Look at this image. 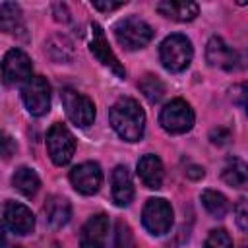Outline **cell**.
I'll use <instances>...</instances> for the list:
<instances>
[{
  "instance_id": "cell-1",
  "label": "cell",
  "mask_w": 248,
  "mask_h": 248,
  "mask_svg": "<svg viewBox=\"0 0 248 248\" xmlns=\"http://www.w3.org/2000/svg\"><path fill=\"white\" fill-rule=\"evenodd\" d=\"M110 124L114 128V132L126 140V141H138L143 136L145 130V112L143 108L138 105V101L130 99V97H122L118 99L108 112Z\"/></svg>"
},
{
  "instance_id": "cell-2",
  "label": "cell",
  "mask_w": 248,
  "mask_h": 248,
  "mask_svg": "<svg viewBox=\"0 0 248 248\" xmlns=\"http://www.w3.org/2000/svg\"><path fill=\"white\" fill-rule=\"evenodd\" d=\"M192 43L186 35H170L161 43L159 48V56H161V64L169 70V72H182L190 66L192 62Z\"/></svg>"
},
{
  "instance_id": "cell-3",
  "label": "cell",
  "mask_w": 248,
  "mask_h": 248,
  "mask_svg": "<svg viewBox=\"0 0 248 248\" xmlns=\"http://www.w3.org/2000/svg\"><path fill=\"white\" fill-rule=\"evenodd\" d=\"M114 35L124 48L138 50V48H143L153 39V29L140 17H126L116 23Z\"/></svg>"
},
{
  "instance_id": "cell-4",
  "label": "cell",
  "mask_w": 248,
  "mask_h": 248,
  "mask_svg": "<svg viewBox=\"0 0 248 248\" xmlns=\"http://www.w3.org/2000/svg\"><path fill=\"white\" fill-rule=\"evenodd\" d=\"M159 122L169 134H184L194 126V110L186 101L174 99L163 107Z\"/></svg>"
},
{
  "instance_id": "cell-5",
  "label": "cell",
  "mask_w": 248,
  "mask_h": 248,
  "mask_svg": "<svg viewBox=\"0 0 248 248\" xmlns=\"http://www.w3.org/2000/svg\"><path fill=\"white\" fill-rule=\"evenodd\" d=\"M21 97L33 116H43L50 108V85L43 76H31L23 83Z\"/></svg>"
},
{
  "instance_id": "cell-6",
  "label": "cell",
  "mask_w": 248,
  "mask_h": 248,
  "mask_svg": "<svg viewBox=\"0 0 248 248\" xmlns=\"http://www.w3.org/2000/svg\"><path fill=\"white\" fill-rule=\"evenodd\" d=\"M46 147H48V155L54 161V165L62 167V165L70 163V159L74 157L76 141H74L72 132L64 124L56 122L50 126V130L46 134Z\"/></svg>"
},
{
  "instance_id": "cell-7",
  "label": "cell",
  "mask_w": 248,
  "mask_h": 248,
  "mask_svg": "<svg viewBox=\"0 0 248 248\" xmlns=\"http://www.w3.org/2000/svg\"><path fill=\"white\" fill-rule=\"evenodd\" d=\"M141 221H143V227L155 236L169 232V229L172 225V207H170V203L163 198L147 200V203L143 207V213H141Z\"/></svg>"
},
{
  "instance_id": "cell-8",
  "label": "cell",
  "mask_w": 248,
  "mask_h": 248,
  "mask_svg": "<svg viewBox=\"0 0 248 248\" xmlns=\"http://www.w3.org/2000/svg\"><path fill=\"white\" fill-rule=\"evenodd\" d=\"M60 99H62V105H64V110L68 114V118L76 124V126H89L93 124L95 120V105L89 97L74 91V89H64L60 93Z\"/></svg>"
},
{
  "instance_id": "cell-9",
  "label": "cell",
  "mask_w": 248,
  "mask_h": 248,
  "mask_svg": "<svg viewBox=\"0 0 248 248\" xmlns=\"http://www.w3.org/2000/svg\"><path fill=\"white\" fill-rule=\"evenodd\" d=\"M0 74H2V81L6 85H16V83L27 81L31 78V60H29V56L19 48L8 50L4 60H2Z\"/></svg>"
},
{
  "instance_id": "cell-10",
  "label": "cell",
  "mask_w": 248,
  "mask_h": 248,
  "mask_svg": "<svg viewBox=\"0 0 248 248\" xmlns=\"http://www.w3.org/2000/svg\"><path fill=\"white\" fill-rule=\"evenodd\" d=\"M70 180H72V186L79 194L91 196V194L99 192L101 182H103V172H101V167L97 163L87 161V163H81V165L72 169Z\"/></svg>"
},
{
  "instance_id": "cell-11",
  "label": "cell",
  "mask_w": 248,
  "mask_h": 248,
  "mask_svg": "<svg viewBox=\"0 0 248 248\" xmlns=\"http://www.w3.org/2000/svg\"><path fill=\"white\" fill-rule=\"evenodd\" d=\"M91 31H93V39H91L89 48H91L93 56H95L103 66H107L108 70H112L118 78H126V70H124V66L118 62V58L114 56V52L110 50L108 41H107V37H105V31L101 29V25H99V23H93V25H91Z\"/></svg>"
},
{
  "instance_id": "cell-12",
  "label": "cell",
  "mask_w": 248,
  "mask_h": 248,
  "mask_svg": "<svg viewBox=\"0 0 248 248\" xmlns=\"http://www.w3.org/2000/svg\"><path fill=\"white\" fill-rule=\"evenodd\" d=\"M108 236V217L105 213H97L87 219L81 229L79 248H105Z\"/></svg>"
},
{
  "instance_id": "cell-13",
  "label": "cell",
  "mask_w": 248,
  "mask_h": 248,
  "mask_svg": "<svg viewBox=\"0 0 248 248\" xmlns=\"http://www.w3.org/2000/svg\"><path fill=\"white\" fill-rule=\"evenodd\" d=\"M205 58L211 66L221 68V70H236L238 68V54L229 46L221 37H211L207 46H205Z\"/></svg>"
},
{
  "instance_id": "cell-14",
  "label": "cell",
  "mask_w": 248,
  "mask_h": 248,
  "mask_svg": "<svg viewBox=\"0 0 248 248\" xmlns=\"http://www.w3.org/2000/svg\"><path fill=\"white\" fill-rule=\"evenodd\" d=\"M4 219L10 231H14L16 234H29L35 227V217L31 209L17 202H8L4 205Z\"/></svg>"
},
{
  "instance_id": "cell-15",
  "label": "cell",
  "mask_w": 248,
  "mask_h": 248,
  "mask_svg": "<svg viewBox=\"0 0 248 248\" xmlns=\"http://www.w3.org/2000/svg\"><path fill=\"white\" fill-rule=\"evenodd\" d=\"M110 184H112V202L118 207H126L134 198V184H132V176L124 165H118L112 170Z\"/></svg>"
},
{
  "instance_id": "cell-16",
  "label": "cell",
  "mask_w": 248,
  "mask_h": 248,
  "mask_svg": "<svg viewBox=\"0 0 248 248\" xmlns=\"http://www.w3.org/2000/svg\"><path fill=\"white\" fill-rule=\"evenodd\" d=\"M198 4L190 0H163L157 4V12L174 21H192L198 16Z\"/></svg>"
},
{
  "instance_id": "cell-17",
  "label": "cell",
  "mask_w": 248,
  "mask_h": 248,
  "mask_svg": "<svg viewBox=\"0 0 248 248\" xmlns=\"http://www.w3.org/2000/svg\"><path fill=\"white\" fill-rule=\"evenodd\" d=\"M138 174L143 182L145 188H151V190H157L161 188L163 184V163L157 155H143L140 161H138Z\"/></svg>"
},
{
  "instance_id": "cell-18",
  "label": "cell",
  "mask_w": 248,
  "mask_h": 248,
  "mask_svg": "<svg viewBox=\"0 0 248 248\" xmlns=\"http://www.w3.org/2000/svg\"><path fill=\"white\" fill-rule=\"evenodd\" d=\"M0 31L8 35H19L25 37V23L21 8L14 2H6L0 6Z\"/></svg>"
},
{
  "instance_id": "cell-19",
  "label": "cell",
  "mask_w": 248,
  "mask_h": 248,
  "mask_svg": "<svg viewBox=\"0 0 248 248\" xmlns=\"http://www.w3.org/2000/svg\"><path fill=\"white\" fill-rule=\"evenodd\" d=\"M45 213H46V221L50 227L54 229H60L64 227L68 221H70V215H72V207H70V202L62 196H50L45 203Z\"/></svg>"
},
{
  "instance_id": "cell-20",
  "label": "cell",
  "mask_w": 248,
  "mask_h": 248,
  "mask_svg": "<svg viewBox=\"0 0 248 248\" xmlns=\"http://www.w3.org/2000/svg\"><path fill=\"white\" fill-rule=\"evenodd\" d=\"M45 50L54 62H70L74 58V43L66 35H60V33L52 35L46 41Z\"/></svg>"
},
{
  "instance_id": "cell-21",
  "label": "cell",
  "mask_w": 248,
  "mask_h": 248,
  "mask_svg": "<svg viewBox=\"0 0 248 248\" xmlns=\"http://www.w3.org/2000/svg\"><path fill=\"white\" fill-rule=\"evenodd\" d=\"M12 184H14V188L19 194H23V196H35L37 190H39V186H41V180H39V176H37V172L33 169L19 167L14 172V176H12Z\"/></svg>"
},
{
  "instance_id": "cell-22",
  "label": "cell",
  "mask_w": 248,
  "mask_h": 248,
  "mask_svg": "<svg viewBox=\"0 0 248 248\" xmlns=\"http://www.w3.org/2000/svg\"><path fill=\"white\" fill-rule=\"evenodd\" d=\"M223 180L234 188H242L246 186V180H248V170H246V163L242 159H229L225 169H223Z\"/></svg>"
},
{
  "instance_id": "cell-23",
  "label": "cell",
  "mask_w": 248,
  "mask_h": 248,
  "mask_svg": "<svg viewBox=\"0 0 248 248\" xmlns=\"http://www.w3.org/2000/svg\"><path fill=\"white\" fill-rule=\"evenodd\" d=\"M202 203L203 207L213 215V217H223L229 211V202L227 198L217 192V190H203L202 194Z\"/></svg>"
},
{
  "instance_id": "cell-24",
  "label": "cell",
  "mask_w": 248,
  "mask_h": 248,
  "mask_svg": "<svg viewBox=\"0 0 248 248\" xmlns=\"http://www.w3.org/2000/svg\"><path fill=\"white\" fill-rule=\"evenodd\" d=\"M140 91L145 95V99H147L149 103H157V101H161L163 95H165V85H163V81H161L157 76L145 74V76L140 79Z\"/></svg>"
},
{
  "instance_id": "cell-25",
  "label": "cell",
  "mask_w": 248,
  "mask_h": 248,
  "mask_svg": "<svg viewBox=\"0 0 248 248\" xmlns=\"http://www.w3.org/2000/svg\"><path fill=\"white\" fill-rule=\"evenodd\" d=\"M112 248H136L134 234H132L130 227H128L126 223H122V221L116 223V232H114Z\"/></svg>"
},
{
  "instance_id": "cell-26",
  "label": "cell",
  "mask_w": 248,
  "mask_h": 248,
  "mask_svg": "<svg viewBox=\"0 0 248 248\" xmlns=\"http://www.w3.org/2000/svg\"><path fill=\"white\" fill-rule=\"evenodd\" d=\"M205 248H232V240L225 229H213L205 238Z\"/></svg>"
},
{
  "instance_id": "cell-27",
  "label": "cell",
  "mask_w": 248,
  "mask_h": 248,
  "mask_svg": "<svg viewBox=\"0 0 248 248\" xmlns=\"http://www.w3.org/2000/svg\"><path fill=\"white\" fill-rule=\"evenodd\" d=\"M16 153V141L10 134L0 132V157L2 159H10Z\"/></svg>"
},
{
  "instance_id": "cell-28",
  "label": "cell",
  "mask_w": 248,
  "mask_h": 248,
  "mask_svg": "<svg viewBox=\"0 0 248 248\" xmlns=\"http://www.w3.org/2000/svg\"><path fill=\"white\" fill-rule=\"evenodd\" d=\"M234 213H236V223L242 231L248 229V209H246V200H238L236 207H234Z\"/></svg>"
},
{
  "instance_id": "cell-29",
  "label": "cell",
  "mask_w": 248,
  "mask_h": 248,
  "mask_svg": "<svg viewBox=\"0 0 248 248\" xmlns=\"http://www.w3.org/2000/svg\"><path fill=\"white\" fill-rule=\"evenodd\" d=\"M126 2H103V0H95L93 2V8L101 10V12H112V10H118L122 8Z\"/></svg>"
},
{
  "instance_id": "cell-30",
  "label": "cell",
  "mask_w": 248,
  "mask_h": 248,
  "mask_svg": "<svg viewBox=\"0 0 248 248\" xmlns=\"http://www.w3.org/2000/svg\"><path fill=\"white\" fill-rule=\"evenodd\" d=\"M227 140H229V132H227V130L217 128V130H213V132H211V141H213V143L223 145V143H227Z\"/></svg>"
},
{
  "instance_id": "cell-31",
  "label": "cell",
  "mask_w": 248,
  "mask_h": 248,
  "mask_svg": "<svg viewBox=\"0 0 248 248\" xmlns=\"http://www.w3.org/2000/svg\"><path fill=\"white\" fill-rule=\"evenodd\" d=\"M186 176L192 178V180H198V178L203 176V169L200 165H188L186 167Z\"/></svg>"
},
{
  "instance_id": "cell-32",
  "label": "cell",
  "mask_w": 248,
  "mask_h": 248,
  "mask_svg": "<svg viewBox=\"0 0 248 248\" xmlns=\"http://www.w3.org/2000/svg\"><path fill=\"white\" fill-rule=\"evenodd\" d=\"M4 240H6V232H4V227L0 225V248L4 246Z\"/></svg>"
},
{
  "instance_id": "cell-33",
  "label": "cell",
  "mask_w": 248,
  "mask_h": 248,
  "mask_svg": "<svg viewBox=\"0 0 248 248\" xmlns=\"http://www.w3.org/2000/svg\"><path fill=\"white\" fill-rule=\"evenodd\" d=\"M10 248H21V246H10Z\"/></svg>"
},
{
  "instance_id": "cell-34",
  "label": "cell",
  "mask_w": 248,
  "mask_h": 248,
  "mask_svg": "<svg viewBox=\"0 0 248 248\" xmlns=\"http://www.w3.org/2000/svg\"><path fill=\"white\" fill-rule=\"evenodd\" d=\"M54 248H56V246H54Z\"/></svg>"
}]
</instances>
